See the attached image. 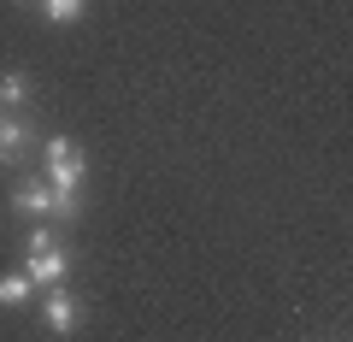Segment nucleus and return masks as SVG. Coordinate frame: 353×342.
<instances>
[{
	"instance_id": "nucleus-1",
	"label": "nucleus",
	"mask_w": 353,
	"mask_h": 342,
	"mask_svg": "<svg viewBox=\"0 0 353 342\" xmlns=\"http://www.w3.org/2000/svg\"><path fill=\"white\" fill-rule=\"evenodd\" d=\"M83 148L71 136H53L48 142V189H83Z\"/></svg>"
},
{
	"instance_id": "nucleus-2",
	"label": "nucleus",
	"mask_w": 353,
	"mask_h": 342,
	"mask_svg": "<svg viewBox=\"0 0 353 342\" xmlns=\"http://www.w3.org/2000/svg\"><path fill=\"white\" fill-rule=\"evenodd\" d=\"M65 272H71V254H65V248H53V242L30 248V266H24V278L36 283V289H59V283H65Z\"/></svg>"
},
{
	"instance_id": "nucleus-3",
	"label": "nucleus",
	"mask_w": 353,
	"mask_h": 342,
	"mask_svg": "<svg viewBox=\"0 0 353 342\" xmlns=\"http://www.w3.org/2000/svg\"><path fill=\"white\" fill-rule=\"evenodd\" d=\"M77 319H83V307H77L65 289H48V301H41V325H48L53 336H71Z\"/></svg>"
},
{
	"instance_id": "nucleus-4",
	"label": "nucleus",
	"mask_w": 353,
	"mask_h": 342,
	"mask_svg": "<svg viewBox=\"0 0 353 342\" xmlns=\"http://www.w3.org/2000/svg\"><path fill=\"white\" fill-rule=\"evenodd\" d=\"M30 148V124L18 113H0V165H18Z\"/></svg>"
},
{
	"instance_id": "nucleus-5",
	"label": "nucleus",
	"mask_w": 353,
	"mask_h": 342,
	"mask_svg": "<svg viewBox=\"0 0 353 342\" xmlns=\"http://www.w3.org/2000/svg\"><path fill=\"white\" fill-rule=\"evenodd\" d=\"M12 207H18V213H36V218H53V189H48V178L18 183V189H12Z\"/></svg>"
},
{
	"instance_id": "nucleus-6",
	"label": "nucleus",
	"mask_w": 353,
	"mask_h": 342,
	"mask_svg": "<svg viewBox=\"0 0 353 342\" xmlns=\"http://www.w3.org/2000/svg\"><path fill=\"white\" fill-rule=\"evenodd\" d=\"M24 101H30V77L24 71H6V77H0V113H24Z\"/></svg>"
},
{
	"instance_id": "nucleus-7",
	"label": "nucleus",
	"mask_w": 353,
	"mask_h": 342,
	"mask_svg": "<svg viewBox=\"0 0 353 342\" xmlns=\"http://www.w3.org/2000/svg\"><path fill=\"white\" fill-rule=\"evenodd\" d=\"M30 289H36V283H30L24 272H6V278H0V307H24Z\"/></svg>"
},
{
	"instance_id": "nucleus-8",
	"label": "nucleus",
	"mask_w": 353,
	"mask_h": 342,
	"mask_svg": "<svg viewBox=\"0 0 353 342\" xmlns=\"http://www.w3.org/2000/svg\"><path fill=\"white\" fill-rule=\"evenodd\" d=\"M83 6H88V0H41V12H48L53 24H77V18H83Z\"/></svg>"
},
{
	"instance_id": "nucleus-9",
	"label": "nucleus",
	"mask_w": 353,
	"mask_h": 342,
	"mask_svg": "<svg viewBox=\"0 0 353 342\" xmlns=\"http://www.w3.org/2000/svg\"><path fill=\"white\" fill-rule=\"evenodd\" d=\"M83 213V189H53V218H77Z\"/></svg>"
}]
</instances>
